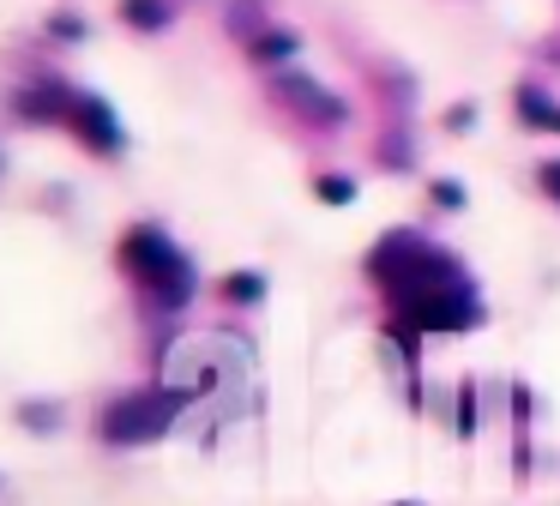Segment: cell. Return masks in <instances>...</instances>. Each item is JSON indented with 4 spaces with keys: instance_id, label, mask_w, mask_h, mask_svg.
<instances>
[{
    "instance_id": "1",
    "label": "cell",
    "mask_w": 560,
    "mask_h": 506,
    "mask_svg": "<svg viewBox=\"0 0 560 506\" xmlns=\"http://www.w3.org/2000/svg\"><path fill=\"white\" fill-rule=\"evenodd\" d=\"M374 284L392 296V308L410 325H428V332H464V325L482 320V296L476 284L458 272L446 248L422 235H386L368 260Z\"/></svg>"
},
{
    "instance_id": "2",
    "label": "cell",
    "mask_w": 560,
    "mask_h": 506,
    "mask_svg": "<svg viewBox=\"0 0 560 506\" xmlns=\"http://www.w3.org/2000/svg\"><path fill=\"white\" fill-rule=\"evenodd\" d=\"M121 265L139 277V289H145L158 308H187V296H194V265H187V253L151 223H139L133 235L121 241Z\"/></svg>"
},
{
    "instance_id": "3",
    "label": "cell",
    "mask_w": 560,
    "mask_h": 506,
    "mask_svg": "<svg viewBox=\"0 0 560 506\" xmlns=\"http://www.w3.org/2000/svg\"><path fill=\"white\" fill-rule=\"evenodd\" d=\"M175 404L182 392H139V398H121V404L103 416V440L109 446H133V440H151L175 422Z\"/></svg>"
},
{
    "instance_id": "4",
    "label": "cell",
    "mask_w": 560,
    "mask_h": 506,
    "mask_svg": "<svg viewBox=\"0 0 560 506\" xmlns=\"http://www.w3.org/2000/svg\"><path fill=\"white\" fill-rule=\"evenodd\" d=\"M55 115L91 145V151H121V120L103 96H85V91H55Z\"/></svg>"
},
{
    "instance_id": "5",
    "label": "cell",
    "mask_w": 560,
    "mask_h": 506,
    "mask_svg": "<svg viewBox=\"0 0 560 506\" xmlns=\"http://www.w3.org/2000/svg\"><path fill=\"white\" fill-rule=\"evenodd\" d=\"M271 91H278V103H290L295 115L314 120V127H338V120H343V96H331L326 84H314L307 72H283Z\"/></svg>"
},
{
    "instance_id": "6",
    "label": "cell",
    "mask_w": 560,
    "mask_h": 506,
    "mask_svg": "<svg viewBox=\"0 0 560 506\" xmlns=\"http://www.w3.org/2000/svg\"><path fill=\"white\" fill-rule=\"evenodd\" d=\"M121 12H127V24H133V31H163V24L175 19L170 0H121Z\"/></svg>"
},
{
    "instance_id": "7",
    "label": "cell",
    "mask_w": 560,
    "mask_h": 506,
    "mask_svg": "<svg viewBox=\"0 0 560 506\" xmlns=\"http://www.w3.org/2000/svg\"><path fill=\"white\" fill-rule=\"evenodd\" d=\"M295 55V36L290 31H259L254 36V60L259 67H278V60H290Z\"/></svg>"
},
{
    "instance_id": "8",
    "label": "cell",
    "mask_w": 560,
    "mask_h": 506,
    "mask_svg": "<svg viewBox=\"0 0 560 506\" xmlns=\"http://www.w3.org/2000/svg\"><path fill=\"white\" fill-rule=\"evenodd\" d=\"M518 103H524V127H555V120H560V108L548 103V96L536 91V84H524V91H518Z\"/></svg>"
},
{
    "instance_id": "9",
    "label": "cell",
    "mask_w": 560,
    "mask_h": 506,
    "mask_svg": "<svg viewBox=\"0 0 560 506\" xmlns=\"http://www.w3.org/2000/svg\"><path fill=\"white\" fill-rule=\"evenodd\" d=\"M223 289H230V296H242V301H254V296H266V277H230V284H223Z\"/></svg>"
},
{
    "instance_id": "10",
    "label": "cell",
    "mask_w": 560,
    "mask_h": 506,
    "mask_svg": "<svg viewBox=\"0 0 560 506\" xmlns=\"http://www.w3.org/2000/svg\"><path fill=\"white\" fill-rule=\"evenodd\" d=\"M434 199L446 205V211H458V205H464V187H458V181H434Z\"/></svg>"
},
{
    "instance_id": "11",
    "label": "cell",
    "mask_w": 560,
    "mask_h": 506,
    "mask_svg": "<svg viewBox=\"0 0 560 506\" xmlns=\"http://www.w3.org/2000/svg\"><path fill=\"white\" fill-rule=\"evenodd\" d=\"M319 193H326L331 205H343V199H350L355 187H350V181H343V175H326V181H319Z\"/></svg>"
},
{
    "instance_id": "12",
    "label": "cell",
    "mask_w": 560,
    "mask_h": 506,
    "mask_svg": "<svg viewBox=\"0 0 560 506\" xmlns=\"http://www.w3.org/2000/svg\"><path fill=\"white\" fill-rule=\"evenodd\" d=\"M542 187L560 199V157H548V163H542Z\"/></svg>"
},
{
    "instance_id": "13",
    "label": "cell",
    "mask_w": 560,
    "mask_h": 506,
    "mask_svg": "<svg viewBox=\"0 0 560 506\" xmlns=\"http://www.w3.org/2000/svg\"><path fill=\"white\" fill-rule=\"evenodd\" d=\"M555 133H560V120H555Z\"/></svg>"
}]
</instances>
